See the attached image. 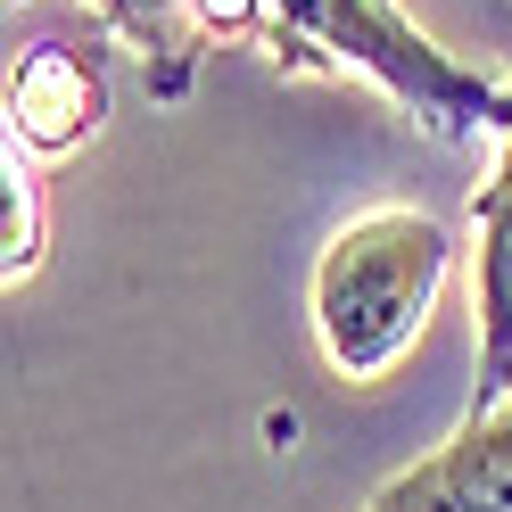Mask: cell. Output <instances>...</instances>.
Here are the masks:
<instances>
[{
	"mask_svg": "<svg viewBox=\"0 0 512 512\" xmlns=\"http://www.w3.org/2000/svg\"><path fill=\"white\" fill-rule=\"evenodd\" d=\"M256 42L281 75H356L397 100L430 141L471 149L512 124V83L438 50L397 0H256Z\"/></svg>",
	"mask_w": 512,
	"mask_h": 512,
	"instance_id": "obj_1",
	"label": "cell"
},
{
	"mask_svg": "<svg viewBox=\"0 0 512 512\" xmlns=\"http://www.w3.org/2000/svg\"><path fill=\"white\" fill-rule=\"evenodd\" d=\"M9 149L25 157H67L108 124V67L75 42H34L9 67Z\"/></svg>",
	"mask_w": 512,
	"mask_h": 512,
	"instance_id": "obj_5",
	"label": "cell"
},
{
	"mask_svg": "<svg viewBox=\"0 0 512 512\" xmlns=\"http://www.w3.org/2000/svg\"><path fill=\"white\" fill-rule=\"evenodd\" d=\"M0 182H9V223H0V281H34L42 256H50V207H42V182L25 166V149L0 157Z\"/></svg>",
	"mask_w": 512,
	"mask_h": 512,
	"instance_id": "obj_7",
	"label": "cell"
},
{
	"mask_svg": "<svg viewBox=\"0 0 512 512\" xmlns=\"http://www.w3.org/2000/svg\"><path fill=\"white\" fill-rule=\"evenodd\" d=\"M455 265V232L430 207H364L314 256L306 314L323 339V364L339 380H380L413 339Z\"/></svg>",
	"mask_w": 512,
	"mask_h": 512,
	"instance_id": "obj_2",
	"label": "cell"
},
{
	"mask_svg": "<svg viewBox=\"0 0 512 512\" xmlns=\"http://www.w3.org/2000/svg\"><path fill=\"white\" fill-rule=\"evenodd\" d=\"M364 512H512V397L471 405L430 455L380 479Z\"/></svg>",
	"mask_w": 512,
	"mask_h": 512,
	"instance_id": "obj_3",
	"label": "cell"
},
{
	"mask_svg": "<svg viewBox=\"0 0 512 512\" xmlns=\"http://www.w3.org/2000/svg\"><path fill=\"white\" fill-rule=\"evenodd\" d=\"M91 9L108 17V34L141 58V83L149 100H190V83H199V58L215 50V17L207 0H91Z\"/></svg>",
	"mask_w": 512,
	"mask_h": 512,
	"instance_id": "obj_6",
	"label": "cell"
},
{
	"mask_svg": "<svg viewBox=\"0 0 512 512\" xmlns=\"http://www.w3.org/2000/svg\"><path fill=\"white\" fill-rule=\"evenodd\" d=\"M471 405L512 397V124L496 133V166L471 190Z\"/></svg>",
	"mask_w": 512,
	"mask_h": 512,
	"instance_id": "obj_4",
	"label": "cell"
}]
</instances>
